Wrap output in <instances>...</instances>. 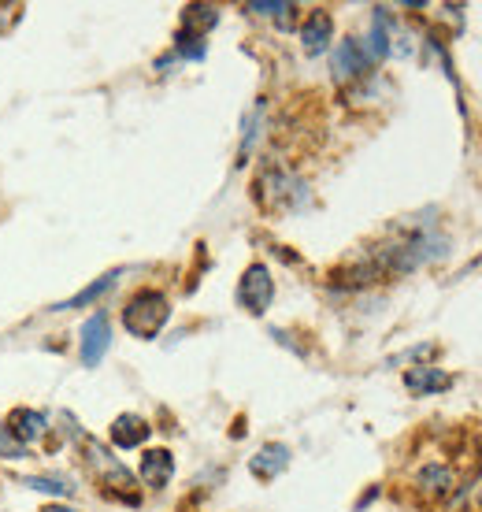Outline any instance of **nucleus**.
<instances>
[{
	"mask_svg": "<svg viewBox=\"0 0 482 512\" xmlns=\"http://www.w3.org/2000/svg\"><path fill=\"white\" fill-rule=\"evenodd\" d=\"M86 457H89V464H93V472L101 475L104 487L112 490V494H119V498L127 501V505H134V501H138V494H134V475H130L123 464L115 461V457L101 446V442L86 438Z\"/></svg>",
	"mask_w": 482,
	"mask_h": 512,
	"instance_id": "3",
	"label": "nucleus"
},
{
	"mask_svg": "<svg viewBox=\"0 0 482 512\" xmlns=\"http://www.w3.org/2000/svg\"><path fill=\"white\" fill-rule=\"evenodd\" d=\"M0 449H4L8 457H23L26 446H19V442H15V438L8 435V427H0Z\"/></svg>",
	"mask_w": 482,
	"mask_h": 512,
	"instance_id": "20",
	"label": "nucleus"
},
{
	"mask_svg": "<svg viewBox=\"0 0 482 512\" xmlns=\"http://www.w3.org/2000/svg\"><path fill=\"white\" fill-rule=\"evenodd\" d=\"M115 279H119V271H108L104 279H97L93 286H86V290H82L78 297H71V301H64V305H56V308H82V305H89V301H97L101 294H108V290L115 286Z\"/></svg>",
	"mask_w": 482,
	"mask_h": 512,
	"instance_id": "17",
	"label": "nucleus"
},
{
	"mask_svg": "<svg viewBox=\"0 0 482 512\" xmlns=\"http://www.w3.org/2000/svg\"><path fill=\"white\" fill-rule=\"evenodd\" d=\"M108 346H112V327H108V316L97 312V316H89V320L82 323V342H78L82 364H86V368H97L104 360V353H108Z\"/></svg>",
	"mask_w": 482,
	"mask_h": 512,
	"instance_id": "5",
	"label": "nucleus"
},
{
	"mask_svg": "<svg viewBox=\"0 0 482 512\" xmlns=\"http://www.w3.org/2000/svg\"><path fill=\"white\" fill-rule=\"evenodd\" d=\"M457 487V472L449 464H423L416 472V490L427 498H449Z\"/></svg>",
	"mask_w": 482,
	"mask_h": 512,
	"instance_id": "9",
	"label": "nucleus"
},
{
	"mask_svg": "<svg viewBox=\"0 0 482 512\" xmlns=\"http://www.w3.org/2000/svg\"><path fill=\"white\" fill-rule=\"evenodd\" d=\"M371 71V56L368 49L360 45L356 38H345L334 52V78L338 82H356V78H364Z\"/></svg>",
	"mask_w": 482,
	"mask_h": 512,
	"instance_id": "6",
	"label": "nucleus"
},
{
	"mask_svg": "<svg viewBox=\"0 0 482 512\" xmlns=\"http://www.w3.org/2000/svg\"><path fill=\"white\" fill-rule=\"evenodd\" d=\"M249 12L256 15H267V19H275L282 30H290L293 26V12H297V4H279V0H256L249 4Z\"/></svg>",
	"mask_w": 482,
	"mask_h": 512,
	"instance_id": "15",
	"label": "nucleus"
},
{
	"mask_svg": "<svg viewBox=\"0 0 482 512\" xmlns=\"http://www.w3.org/2000/svg\"><path fill=\"white\" fill-rule=\"evenodd\" d=\"M178 52H182V56H190V60H201V56H204V38L178 34Z\"/></svg>",
	"mask_w": 482,
	"mask_h": 512,
	"instance_id": "19",
	"label": "nucleus"
},
{
	"mask_svg": "<svg viewBox=\"0 0 482 512\" xmlns=\"http://www.w3.org/2000/svg\"><path fill=\"white\" fill-rule=\"evenodd\" d=\"M286 468H290V449L282 446V442H267V446H260L256 449V457L249 461V472H253L256 479H264V483L279 479Z\"/></svg>",
	"mask_w": 482,
	"mask_h": 512,
	"instance_id": "8",
	"label": "nucleus"
},
{
	"mask_svg": "<svg viewBox=\"0 0 482 512\" xmlns=\"http://www.w3.org/2000/svg\"><path fill=\"white\" fill-rule=\"evenodd\" d=\"M167 320H171V301L160 290H138L123 308V327L145 342L164 331Z\"/></svg>",
	"mask_w": 482,
	"mask_h": 512,
	"instance_id": "1",
	"label": "nucleus"
},
{
	"mask_svg": "<svg viewBox=\"0 0 482 512\" xmlns=\"http://www.w3.org/2000/svg\"><path fill=\"white\" fill-rule=\"evenodd\" d=\"M256 201L271 212H279V208H297L305 201V186L293 179L290 171H282V167H267L260 182H256Z\"/></svg>",
	"mask_w": 482,
	"mask_h": 512,
	"instance_id": "2",
	"label": "nucleus"
},
{
	"mask_svg": "<svg viewBox=\"0 0 482 512\" xmlns=\"http://www.w3.org/2000/svg\"><path fill=\"white\" fill-rule=\"evenodd\" d=\"M219 23V12L212 4H190L182 12V34H193V38H204V30H212Z\"/></svg>",
	"mask_w": 482,
	"mask_h": 512,
	"instance_id": "14",
	"label": "nucleus"
},
{
	"mask_svg": "<svg viewBox=\"0 0 482 512\" xmlns=\"http://www.w3.org/2000/svg\"><path fill=\"white\" fill-rule=\"evenodd\" d=\"M30 490H41V494H56V498H64V494H71V487H67L64 479H52V475H26L23 479Z\"/></svg>",
	"mask_w": 482,
	"mask_h": 512,
	"instance_id": "18",
	"label": "nucleus"
},
{
	"mask_svg": "<svg viewBox=\"0 0 482 512\" xmlns=\"http://www.w3.org/2000/svg\"><path fill=\"white\" fill-rule=\"evenodd\" d=\"M112 442L119 449H138V446H145L149 442V435H153V427L141 420V416H134V412H123V416H115V423H112Z\"/></svg>",
	"mask_w": 482,
	"mask_h": 512,
	"instance_id": "12",
	"label": "nucleus"
},
{
	"mask_svg": "<svg viewBox=\"0 0 482 512\" xmlns=\"http://www.w3.org/2000/svg\"><path fill=\"white\" fill-rule=\"evenodd\" d=\"M41 512H78V509H71V505H45Z\"/></svg>",
	"mask_w": 482,
	"mask_h": 512,
	"instance_id": "21",
	"label": "nucleus"
},
{
	"mask_svg": "<svg viewBox=\"0 0 482 512\" xmlns=\"http://www.w3.org/2000/svg\"><path fill=\"white\" fill-rule=\"evenodd\" d=\"M271 301H275V279H271V271L264 264H249L238 282V305L245 312H253V316H264L267 308H271Z\"/></svg>",
	"mask_w": 482,
	"mask_h": 512,
	"instance_id": "4",
	"label": "nucleus"
},
{
	"mask_svg": "<svg viewBox=\"0 0 482 512\" xmlns=\"http://www.w3.org/2000/svg\"><path fill=\"white\" fill-rule=\"evenodd\" d=\"M371 60H386L390 56V34H386V12L375 8V26H371V45H368Z\"/></svg>",
	"mask_w": 482,
	"mask_h": 512,
	"instance_id": "16",
	"label": "nucleus"
},
{
	"mask_svg": "<svg viewBox=\"0 0 482 512\" xmlns=\"http://www.w3.org/2000/svg\"><path fill=\"white\" fill-rule=\"evenodd\" d=\"M330 38H334V19H330V12H312L305 19V26H301V45H305L308 56H319V52L330 49Z\"/></svg>",
	"mask_w": 482,
	"mask_h": 512,
	"instance_id": "11",
	"label": "nucleus"
},
{
	"mask_svg": "<svg viewBox=\"0 0 482 512\" xmlns=\"http://www.w3.org/2000/svg\"><path fill=\"white\" fill-rule=\"evenodd\" d=\"M449 375L442 372V368H431V364H416V368H408L405 372V386L412 397H431V394H442V390H449Z\"/></svg>",
	"mask_w": 482,
	"mask_h": 512,
	"instance_id": "10",
	"label": "nucleus"
},
{
	"mask_svg": "<svg viewBox=\"0 0 482 512\" xmlns=\"http://www.w3.org/2000/svg\"><path fill=\"white\" fill-rule=\"evenodd\" d=\"M45 427H49V420H45V412H38V409H15L12 416H8V435H12L19 446H30L34 438H41Z\"/></svg>",
	"mask_w": 482,
	"mask_h": 512,
	"instance_id": "13",
	"label": "nucleus"
},
{
	"mask_svg": "<svg viewBox=\"0 0 482 512\" xmlns=\"http://www.w3.org/2000/svg\"><path fill=\"white\" fill-rule=\"evenodd\" d=\"M138 475L149 490H164L167 483L175 479V457H171V449H145L138 464Z\"/></svg>",
	"mask_w": 482,
	"mask_h": 512,
	"instance_id": "7",
	"label": "nucleus"
}]
</instances>
